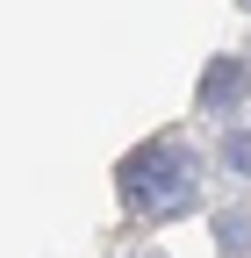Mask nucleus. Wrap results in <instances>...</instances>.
Listing matches in <instances>:
<instances>
[{
  "instance_id": "f257e3e1",
  "label": "nucleus",
  "mask_w": 251,
  "mask_h": 258,
  "mask_svg": "<svg viewBox=\"0 0 251 258\" xmlns=\"http://www.w3.org/2000/svg\"><path fill=\"white\" fill-rule=\"evenodd\" d=\"M115 194L144 222H179V215L201 208V158L179 137H151V144H137L115 165Z\"/></svg>"
},
{
  "instance_id": "f03ea898",
  "label": "nucleus",
  "mask_w": 251,
  "mask_h": 258,
  "mask_svg": "<svg viewBox=\"0 0 251 258\" xmlns=\"http://www.w3.org/2000/svg\"><path fill=\"white\" fill-rule=\"evenodd\" d=\"M244 101H251V64H244V57H215V64H201V86H194V108H201V115L223 122V115H237Z\"/></svg>"
},
{
  "instance_id": "7ed1b4c3",
  "label": "nucleus",
  "mask_w": 251,
  "mask_h": 258,
  "mask_svg": "<svg viewBox=\"0 0 251 258\" xmlns=\"http://www.w3.org/2000/svg\"><path fill=\"white\" fill-rule=\"evenodd\" d=\"M215 251L223 258H251V201L215 208Z\"/></svg>"
},
{
  "instance_id": "20e7f679",
  "label": "nucleus",
  "mask_w": 251,
  "mask_h": 258,
  "mask_svg": "<svg viewBox=\"0 0 251 258\" xmlns=\"http://www.w3.org/2000/svg\"><path fill=\"white\" fill-rule=\"evenodd\" d=\"M215 165L230 179H251V122H230L223 137H215Z\"/></svg>"
}]
</instances>
